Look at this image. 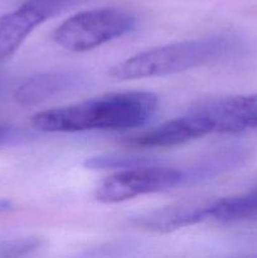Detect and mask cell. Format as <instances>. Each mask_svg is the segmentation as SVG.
I'll return each mask as SVG.
<instances>
[{
  "label": "cell",
  "mask_w": 257,
  "mask_h": 258,
  "mask_svg": "<svg viewBox=\"0 0 257 258\" xmlns=\"http://www.w3.org/2000/svg\"><path fill=\"white\" fill-rule=\"evenodd\" d=\"M138 19L121 8L86 10L68 18L53 33L57 44L71 52H87L133 32Z\"/></svg>",
  "instance_id": "cell-3"
},
{
  "label": "cell",
  "mask_w": 257,
  "mask_h": 258,
  "mask_svg": "<svg viewBox=\"0 0 257 258\" xmlns=\"http://www.w3.org/2000/svg\"><path fill=\"white\" fill-rule=\"evenodd\" d=\"M211 217L223 223L257 221V186L244 194L212 202Z\"/></svg>",
  "instance_id": "cell-10"
},
{
  "label": "cell",
  "mask_w": 257,
  "mask_h": 258,
  "mask_svg": "<svg viewBox=\"0 0 257 258\" xmlns=\"http://www.w3.org/2000/svg\"><path fill=\"white\" fill-rule=\"evenodd\" d=\"M155 164L151 159L141 158V156H126V155H100L92 156L83 163L85 168L91 170H106V169H130L138 166L151 165Z\"/></svg>",
  "instance_id": "cell-12"
},
{
  "label": "cell",
  "mask_w": 257,
  "mask_h": 258,
  "mask_svg": "<svg viewBox=\"0 0 257 258\" xmlns=\"http://www.w3.org/2000/svg\"><path fill=\"white\" fill-rule=\"evenodd\" d=\"M12 203H10L9 201H7V199H3L0 198V213H3V212H8L12 209Z\"/></svg>",
  "instance_id": "cell-15"
},
{
  "label": "cell",
  "mask_w": 257,
  "mask_h": 258,
  "mask_svg": "<svg viewBox=\"0 0 257 258\" xmlns=\"http://www.w3.org/2000/svg\"><path fill=\"white\" fill-rule=\"evenodd\" d=\"M212 202L164 207L134 218L135 226L159 233H169L194 226L211 217Z\"/></svg>",
  "instance_id": "cell-9"
},
{
  "label": "cell",
  "mask_w": 257,
  "mask_h": 258,
  "mask_svg": "<svg viewBox=\"0 0 257 258\" xmlns=\"http://www.w3.org/2000/svg\"><path fill=\"white\" fill-rule=\"evenodd\" d=\"M244 47L243 40L232 34L171 43L144 50L116 63L108 75L117 81L164 77L234 57L241 54Z\"/></svg>",
  "instance_id": "cell-2"
},
{
  "label": "cell",
  "mask_w": 257,
  "mask_h": 258,
  "mask_svg": "<svg viewBox=\"0 0 257 258\" xmlns=\"http://www.w3.org/2000/svg\"><path fill=\"white\" fill-rule=\"evenodd\" d=\"M40 241L35 237L13 238L0 242V257H20L37 251Z\"/></svg>",
  "instance_id": "cell-13"
},
{
  "label": "cell",
  "mask_w": 257,
  "mask_h": 258,
  "mask_svg": "<svg viewBox=\"0 0 257 258\" xmlns=\"http://www.w3.org/2000/svg\"><path fill=\"white\" fill-rule=\"evenodd\" d=\"M85 76L77 71H49L27 78L14 93L22 106H35L54 98L68 91L76 90L83 83Z\"/></svg>",
  "instance_id": "cell-8"
},
{
  "label": "cell",
  "mask_w": 257,
  "mask_h": 258,
  "mask_svg": "<svg viewBox=\"0 0 257 258\" xmlns=\"http://www.w3.org/2000/svg\"><path fill=\"white\" fill-rule=\"evenodd\" d=\"M244 156L246 155L241 149H229V150L219 151L216 155L202 161L196 168L185 170L188 183L208 179L211 176H216L223 171L229 170L233 166L241 164Z\"/></svg>",
  "instance_id": "cell-11"
},
{
  "label": "cell",
  "mask_w": 257,
  "mask_h": 258,
  "mask_svg": "<svg viewBox=\"0 0 257 258\" xmlns=\"http://www.w3.org/2000/svg\"><path fill=\"white\" fill-rule=\"evenodd\" d=\"M158 110L151 92H116L58 108L40 111L32 118L43 133H80L90 130H123L145 125Z\"/></svg>",
  "instance_id": "cell-1"
},
{
  "label": "cell",
  "mask_w": 257,
  "mask_h": 258,
  "mask_svg": "<svg viewBox=\"0 0 257 258\" xmlns=\"http://www.w3.org/2000/svg\"><path fill=\"white\" fill-rule=\"evenodd\" d=\"M188 184L185 170L156 164L123 169L103 179L95 191L100 203L115 204L145 194L159 193Z\"/></svg>",
  "instance_id": "cell-4"
},
{
  "label": "cell",
  "mask_w": 257,
  "mask_h": 258,
  "mask_svg": "<svg viewBox=\"0 0 257 258\" xmlns=\"http://www.w3.org/2000/svg\"><path fill=\"white\" fill-rule=\"evenodd\" d=\"M77 3L80 0H27L0 15V60L10 57L38 25Z\"/></svg>",
  "instance_id": "cell-5"
},
{
  "label": "cell",
  "mask_w": 257,
  "mask_h": 258,
  "mask_svg": "<svg viewBox=\"0 0 257 258\" xmlns=\"http://www.w3.org/2000/svg\"><path fill=\"white\" fill-rule=\"evenodd\" d=\"M19 138V131L13 126L0 122V148Z\"/></svg>",
  "instance_id": "cell-14"
},
{
  "label": "cell",
  "mask_w": 257,
  "mask_h": 258,
  "mask_svg": "<svg viewBox=\"0 0 257 258\" xmlns=\"http://www.w3.org/2000/svg\"><path fill=\"white\" fill-rule=\"evenodd\" d=\"M214 133V123L208 116L191 111L190 115L166 121L155 128L134 136L130 144L144 148H166L201 139Z\"/></svg>",
  "instance_id": "cell-7"
},
{
  "label": "cell",
  "mask_w": 257,
  "mask_h": 258,
  "mask_svg": "<svg viewBox=\"0 0 257 258\" xmlns=\"http://www.w3.org/2000/svg\"><path fill=\"white\" fill-rule=\"evenodd\" d=\"M193 111L213 121L214 133H239L257 128V95L213 98L198 105Z\"/></svg>",
  "instance_id": "cell-6"
}]
</instances>
